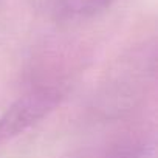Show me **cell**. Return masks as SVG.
<instances>
[{"mask_svg": "<svg viewBox=\"0 0 158 158\" xmlns=\"http://www.w3.org/2000/svg\"><path fill=\"white\" fill-rule=\"evenodd\" d=\"M62 99L57 87H40L20 96L0 116V144H5L31 129L53 112Z\"/></svg>", "mask_w": 158, "mask_h": 158, "instance_id": "6da1fadb", "label": "cell"}, {"mask_svg": "<svg viewBox=\"0 0 158 158\" xmlns=\"http://www.w3.org/2000/svg\"><path fill=\"white\" fill-rule=\"evenodd\" d=\"M115 0H62L60 14L67 19H87L106 8H109Z\"/></svg>", "mask_w": 158, "mask_h": 158, "instance_id": "7a4b0ae2", "label": "cell"}, {"mask_svg": "<svg viewBox=\"0 0 158 158\" xmlns=\"http://www.w3.org/2000/svg\"><path fill=\"white\" fill-rule=\"evenodd\" d=\"M130 158H147V155H135V156H130Z\"/></svg>", "mask_w": 158, "mask_h": 158, "instance_id": "3957f363", "label": "cell"}]
</instances>
